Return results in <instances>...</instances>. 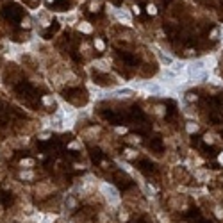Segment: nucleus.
<instances>
[{
	"label": "nucleus",
	"instance_id": "obj_11",
	"mask_svg": "<svg viewBox=\"0 0 223 223\" xmlns=\"http://www.w3.org/2000/svg\"><path fill=\"white\" fill-rule=\"evenodd\" d=\"M125 155L129 157V159H134V157H137V154H136L134 150H130V148H129V150H125Z\"/></svg>",
	"mask_w": 223,
	"mask_h": 223
},
{
	"label": "nucleus",
	"instance_id": "obj_3",
	"mask_svg": "<svg viewBox=\"0 0 223 223\" xmlns=\"http://www.w3.org/2000/svg\"><path fill=\"white\" fill-rule=\"evenodd\" d=\"M114 14H116V18H118L120 22H125V23H130V16L127 14L125 11H114Z\"/></svg>",
	"mask_w": 223,
	"mask_h": 223
},
{
	"label": "nucleus",
	"instance_id": "obj_7",
	"mask_svg": "<svg viewBox=\"0 0 223 223\" xmlns=\"http://www.w3.org/2000/svg\"><path fill=\"white\" fill-rule=\"evenodd\" d=\"M79 29L82 30V32H91V25H89V23H86V22L80 23V25H79Z\"/></svg>",
	"mask_w": 223,
	"mask_h": 223
},
{
	"label": "nucleus",
	"instance_id": "obj_22",
	"mask_svg": "<svg viewBox=\"0 0 223 223\" xmlns=\"http://www.w3.org/2000/svg\"><path fill=\"white\" fill-rule=\"evenodd\" d=\"M47 2H48V4H50V2H54V0H47Z\"/></svg>",
	"mask_w": 223,
	"mask_h": 223
},
{
	"label": "nucleus",
	"instance_id": "obj_2",
	"mask_svg": "<svg viewBox=\"0 0 223 223\" xmlns=\"http://www.w3.org/2000/svg\"><path fill=\"white\" fill-rule=\"evenodd\" d=\"M141 88H143L148 95H155V97H161V95L164 93V88L161 86V84H157V82H145Z\"/></svg>",
	"mask_w": 223,
	"mask_h": 223
},
{
	"label": "nucleus",
	"instance_id": "obj_17",
	"mask_svg": "<svg viewBox=\"0 0 223 223\" xmlns=\"http://www.w3.org/2000/svg\"><path fill=\"white\" fill-rule=\"evenodd\" d=\"M89 7H91V11H98V2H93Z\"/></svg>",
	"mask_w": 223,
	"mask_h": 223
},
{
	"label": "nucleus",
	"instance_id": "obj_8",
	"mask_svg": "<svg viewBox=\"0 0 223 223\" xmlns=\"http://www.w3.org/2000/svg\"><path fill=\"white\" fill-rule=\"evenodd\" d=\"M195 175H196V177H198L200 180H205V178L209 177V175H207V172H204V169H198V172H196Z\"/></svg>",
	"mask_w": 223,
	"mask_h": 223
},
{
	"label": "nucleus",
	"instance_id": "obj_6",
	"mask_svg": "<svg viewBox=\"0 0 223 223\" xmlns=\"http://www.w3.org/2000/svg\"><path fill=\"white\" fill-rule=\"evenodd\" d=\"M186 129H187V132H189V134H193V132H196V130H198V125H196V123H193V121H189V123L186 125Z\"/></svg>",
	"mask_w": 223,
	"mask_h": 223
},
{
	"label": "nucleus",
	"instance_id": "obj_18",
	"mask_svg": "<svg viewBox=\"0 0 223 223\" xmlns=\"http://www.w3.org/2000/svg\"><path fill=\"white\" fill-rule=\"evenodd\" d=\"M43 102H45L47 105H50V104H52V102H54V100H52L50 97H43Z\"/></svg>",
	"mask_w": 223,
	"mask_h": 223
},
{
	"label": "nucleus",
	"instance_id": "obj_16",
	"mask_svg": "<svg viewBox=\"0 0 223 223\" xmlns=\"http://www.w3.org/2000/svg\"><path fill=\"white\" fill-rule=\"evenodd\" d=\"M214 212H216V216H218V218H223V211H221L220 207H216V211H214Z\"/></svg>",
	"mask_w": 223,
	"mask_h": 223
},
{
	"label": "nucleus",
	"instance_id": "obj_14",
	"mask_svg": "<svg viewBox=\"0 0 223 223\" xmlns=\"http://www.w3.org/2000/svg\"><path fill=\"white\" fill-rule=\"evenodd\" d=\"M204 141H205V143H212V141H214V139H212V136L205 134V136H204Z\"/></svg>",
	"mask_w": 223,
	"mask_h": 223
},
{
	"label": "nucleus",
	"instance_id": "obj_20",
	"mask_svg": "<svg viewBox=\"0 0 223 223\" xmlns=\"http://www.w3.org/2000/svg\"><path fill=\"white\" fill-rule=\"evenodd\" d=\"M216 36H218V29H214V30L211 32V39H216Z\"/></svg>",
	"mask_w": 223,
	"mask_h": 223
},
{
	"label": "nucleus",
	"instance_id": "obj_13",
	"mask_svg": "<svg viewBox=\"0 0 223 223\" xmlns=\"http://www.w3.org/2000/svg\"><path fill=\"white\" fill-rule=\"evenodd\" d=\"M186 100H187V102H195V100H196V95H193V93H187Z\"/></svg>",
	"mask_w": 223,
	"mask_h": 223
},
{
	"label": "nucleus",
	"instance_id": "obj_5",
	"mask_svg": "<svg viewBox=\"0 0 223 223\" xmlns=\"http://www.w3.org/2000/svg\"><path fill=\"white\" fill-rule=\"evenodd\" d=\"M20 178L22 180H32L34 178V172H22L20 173Z\"/></svg>",
	"mask_w": 223,
	"mask_h": 223
},
{
	"label": "nucleus",
	"instance_id": "obj_1",
	"mask_svg": "<svg viewBox=\"0 0 223 223\" xmlns=\"http://www.w3.org/2000/svg\"><path fill=\"white\" fill-rule=\"evenodd\" d=\"M100 193L109 202V205H118L120 204V195H118V191H116V187H113L111 184L100 182Z\"/></svg>",
	"mask_w": 223,
	"mask_h": 223
},
{
	"label": "nucleus",
	"instance_id": "obj_4",
	"mask_svg": "<svg viewBox=\"0 0 223 223\" xmlns=\"http://www.w3.org/2000/svg\"><path fill=\"white\" fill-rule=\"evenodd\" d=\"M93 66L97 68V70H100V71H107V70H109L107 61H95V62H93Z\"/></svg>",
	"mask_w": 223,
	"mask_h": 223
},
{
	"label": "nucleus",
	"instance_id": "obj_10",
	"mask_svg": "<svg viewBox=\"0 0 223 223\" xmlns=\"http://www.w3.org/2000/svg\"><path fill=\"white\" fill-rule=\"evenodd\" d=\"M146 11H148V14H155V13H157V9H155V5H154V4H148V5H146Z\"/></svg>",
	"mask_w": 223,
	"mask_h": 223
},
{
	"label": "nucleus",
	"instance_id": "obj_9",
	"mask_svg": "<svg viewBox=\"0 0 223 223\" xmlns=\"http://www.w3.org/2000/svg\"><path fill=\"white\" fill-rule=\"evenodd\" d=\"M20 164L25 166V168H30V166L34 164V161H32V159H22V163H20Z\"/></svg>",
	"mask_w": 223,
	"mask_h": 223
},
{
	"label": "nucleus",
	"instance_id": "obj_19",
	"mask_svg": "<svg viewBox=\"0 0 223 223\" xmlns=\"http://www.w3.org/2000/svg\"><path fill=\"white\" fill-rule=\"evenodd\" d=\"M22 27H30V20H23V22H22Z\"/></svg>",
	"mask_w": 223,
	"mask_h": 223
},
{
	"label": "nucleus",
	"instance_id": "obj_15",
	"mask_svg": "<svg viewBox=\"0 0 223 223\" xmlns=\"http://www.w3.org/2000/svg\"><path fill=\"white\" fill-rule=\"evenodd\" d=\"M38 137H39V139H48V137H50V134H48V132H43V134H39Z\"/></svg>",
	"mask_w": 223,
	"mask_h": 223
},
{
	"label": "nucleus",
	"instance_id": "obj_21",
	"mask_svg": "<svg viewBox=\"0 0 223 223\" xmlns=\"http://www.w3.org/2000/svg\"><path fill=\"white\" fill-rule=\"evenodd\" d=\"M220 163L223 164V154H220Z\"/></svg>",
	"mask_w": 223,
	"mask_h": 223
},
{
	"label": "nucleus",
	"instance_id": "obj_12",
	"mask_svg": "<svg viewBox=\"0 0 223 223\" xmlns=\"http://www.w3.org/2000/svg\"><path fill=\"white\" fill-rule=\"evenodd\" d=\"M95 47H97L98 50H104V41L102 39H95Z\"/></svg>",
	"mask_w": 223,
	"mask_h": 223
}]
</instances>
